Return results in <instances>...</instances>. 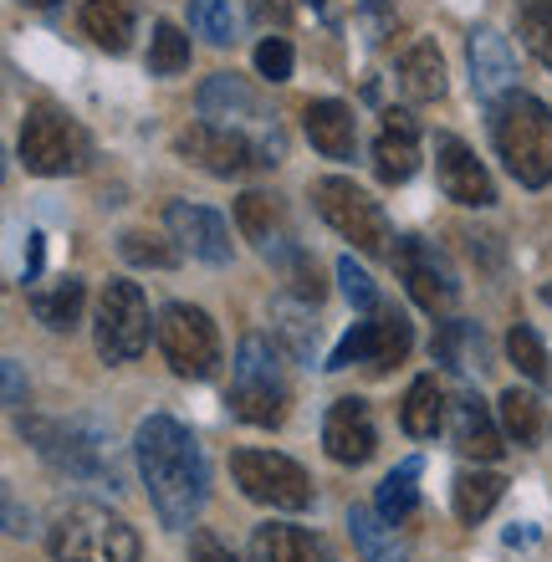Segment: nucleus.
<instances>
[{
	"mask_svg": "<svg viewBox=\"0 0 552 562\" xmlns=\"http://www.w3.org/2000/svg\"><path fill=\"white\" fill-rule=\"evenodd\" d=\"M134 456H138V471H144V486H149V502L159 512V521L184 532L210 496V471H205L200 440L174 415H149L134 435Z\"/></svg>",
	"mask_w": 552,
	"mask_h": 562,
	"instance_id": "f257e3e1",
	"label": "nucleus"
},
{
	"mask_svg": "<svg viewBox=\"0 0 552 562\" xmlns=\"http://www.w3.org/2000/svg\"><path fill=\"white\" fill-rule=\"evenodd\" d=\"M492 144L517 184L548 190L552 184V108L532 92L511 88L492 103Z\"/></svg>",
	"mask_w": 552,
	"mask_h": 562,
	"instance_id": "f03ea898",
	"label": "nucleus"
},
{
	"mask_svg": "<svg viewBox=\"0 0 552 562\" xmlns=\"http://www.w3.org/2000/svg\"><path fill=\"white\" fill-rule=\"evenodd\" d=\"M46 548L57 562H138V532L119 512L98 502H77L52 521Z\"/></svg>",
	"mask_w": 552,
	"mask_h": 562,
	"instance_id": "7ed1b4c3",
	"label": "nucleus"
},
{
	"mask_svg": "<svg viewBox=\"0 0 552 562\" xmlns=\"http://www.w3.org/2000/svg\"><path fill=\"white\" fill-rule=\"evenodd\" d=\"M286 400L292 394H286V373L277 363V348L267 338H256V333L240 338L236 369H230V394H225L230 415L256 429H277L286 419Z\"/></svg>",
	"mask_w": 552,
	"mask_h": 562,
	"instance_id": "20e7f679",
	"label": "nucleus"
},
{
	"mask_svg": "<svg viewBox=\"0 0 552 562\" xmlns=\"http://www.w3.org/2000/svg\"><path fill=\"white\" fill-rule=\"evenodd\" d=\"M21 435L42 450L46 465L72 481H119L108 435L92 419H21Z\"/></svg>",
	"mask_w": 552,
	"mask_h": 562,
	"instance_id": "39448f33",
	"label": "nucleus"
},
{
	"mask_svg": "<svg viewBox=\"0 0 552 562\" xmlns=\"http://www.w3.org/2000/svg\"><path fill=\"white\" fill-rule=\"evenodd\" d=\"M174 148H180L184 164H194V169H205L215 179H240V175H251V169L282 164V134L251 144L240 128H225V123H190L174 138Z\"/></svg>",
	"mask_w": 552,
	"mask_h": 562,
	"instance_id": "423d86ee",
	"label": "nucleus"
},
{
	"mask_svg": "<svg viewBox=\"0 0 552 562\" xmlns=\"http://www.w3.org/2000/svg\"><path fill=\"white\" fill-rule=\"evenodd\" d=\"M88 159H92V138L82 134V123L67 119L57 103L31 108L26 123H21V164H26V175L61 179L88 169Z\"/></svg>",
	"mask_w": 552,
	"mask_h": 562,
	"instance_id": "0eeeda50",
	"label": "nucleus"
},
{
	"mask_svg": "<svg viewBox=\"0 0 552 562\" xmlns=\"http://www.w3.org/2000/svg\"><path fill=\"white\" fill-rule=\"evenodd\" d=\"M230 475L246 502L271 506V512H307L313 506V481L292 456L277 450H236L230 456Z\"/></svg>",
	"mask_w": 552,
	"mask_h": 562,
	"instance_id": "6e6552de",
	"label": "nucleus"
},
{
	"mask_svg": "<svg viewBox=\"0 0 552 562\" xmlns=\"http://www.w3.org/2000/svg\"><path fill=\"white\" fill-rule=\"evenodd\" d=\"M313 205L317 215L338 231L343 240H353V251L363 256H388V221H384V210L373 205L369 194L353 184V179L343 175H328V179H317L313 184Z\"/></svg>",
	"mask_w": 552,
	"mask_h": 562,
	"instance_id": "1a4fd4ad",
	"label": "nucleus"
},
{
	"mask_svg": "<svg viewBox=\"0 0 552 562\" xmlns=\"http://www.w3.org/2000/svg\"><path fill=\"white\" fill-rule=\"evenodd\" d=\"M409 342H415V333H409V317H404L399 307H373L369 323H353L343 333V342L328 353V363L323 369H353V363H369L373 373H384V369H399L404 353H409Z\"/></svg>",
	"mask_w": 552,
	"mask_h": 562,
	"instance_id": "9d476101",
	"label": "nucleus"
},
{
	"mask_svg": "<svg viewBox=\"0 0 552 562\" xmlns=\"http://www.w3.org/2000/svg\"><path fill=\"white\" fill-rule=\"evenodd\" d=\"M159 348H165L169 369L180 373V379H190V384L210 379L215 363H221V333H215V323H210L200 307H190V302H169V307L159 312Z\"/></svg>",
	"mask_w": 552,
	"mask_h": 562,
	"instance_id": "9b49d317",
	"label": "nucleus"
},
{
	"mask_svg": "<svg viewBox=\"0 0 552 562\" xmlns=\"http://www.w3.org/2000/svg\"><path fill=\"white\" fill-rule=\"evenodd\" d=\"M144 348H149V302L138 281H108L98 296V358L134 363Z\"/></svg>",
	"mask_w": 552,
	"mask_h": 562,
	"instance_id": "f8f14e48",
	"label": "nucleus"
},
{
	"mask_svg": "<svg viewBox=\"0 0 552 562\" xmlns=\"http://www.w3.org/2000/svg\"><path fill=\"white\" fill-rule=\"evenodd\" d=\"M388 261H394V277L404 281V292L415 296V307H425L430 317H440V312L455 307V296H461V281H455V271H450L446 251H440L435 240H425V236H399V240H394V251H388Z\"/></svg>",
	"mask_w": 552,
	"mask_h": 562,
	"instance_id": "ddd939ff",
	"label": "nucleus"
},
{
	"mask_svg": "<svg viewBox=\"0 0 552 562\" xmlns=\"http://www.w3.org/2000/svg\"><path fill=\"white\" fill-rule=\"evenodd\" d=\"M435 179H440L446 200H455V205H465V210L496 205V184H492V175H486V164L455 134H435Z\"/></svg>",
	"mask_w": 552,
	"mask_h": 562,
	"instance_id": "4468645a",
	"label": "nucleus"
},
{
	"mask_svg": "<svg viewBox=\"0 0 552 562\" xmlns=\"http://www.w3.org/2000/svg\"><path fill=\"white\" fill-rule=\"evenodd\" d=\"M323 445L338 465H363V460L379 450V429H373V409L348 394V400H333L328 419H323Z\"/></svg>",
	"mask_w": 552,
	"mask_h": 562,
	"instance_id": "2eb2a0df",
	"label": "nucleus"
},
{
	"mask_svg": "<svg viewBox=\"0 0 552 562\" xmlns=\"http://www.w3.org/2000/svg\"><path fill=\"white\" fill-rule=\"evenodd\" d=\"M165 225L184 251L200 256V261H210V267H225V261H230V225H225L215 210L190 205V200H174V205L165 210Z\"/></svg>",
	"mask_w": 552,
	"mask_h": 562,
	"instance_id": "dca6fc26",
	"label": "nucleus"
},
{
	"mask_svg": "<svg viewBox=\"0 0 552 562\" xmlns=\"http://www.w3.org/2000/svg\"><path fill=\"white\" fill-rule=\"evenodd\" d=\"M419 169V123L409 108H388L373 138V175L384 184H404Z\"/></svg>",
	"mask_w": 552,
	"mask_h": 562,
	"instance_id": "f3484780",
	"label": "nucleus"
},
{
	"mask_svg": "<svg viewBox=\"0 0 552 562\" xmlns=\"http://www.w3.org/2000/svg\"><path fill=\"white\" fill-rule=\"evenodd\" d=\"M465 61H471V88L496 103V98H507L511 82H517V57H511L507 36L496 26H476L471 31V42H465Z\"/></svg>",
	"mask_w": 552,
	"mask_h": 562,
	"instance_id": "a211bd4d",
	"label": "nucleus"
},
{
	"mask_svg": "<svg viewBox=\"0 0 552 562\" xmlns=\"http://www.w3.org/2000/svg\"><path fill=\"white\" fill-rule=\"evenodd\" d=\"M450 435H455V450L471 460H502V435L507 429L492 419V409H486V400H481L476 389H461L455 400H450Z\"/></svg>",
	"mask_w": 552,
	"mask_h": 562,
	"instance_id": "6ab92c4d",
	"label": "nucleus"
},
{
	"mask_svg": "<svg viewBox=\"0 0 552 562\" xmlns=\"http://www.w3.org/2000/svg\"><path fill=\"white\" fill-rule=\"evenodd\" d=\"M302 134L317 154H328V159H353V148H359V119H353V108L338 103V98H317V103L302 108Z\"/></svg>",
	"mask_w": 552,
	"mask_h": 562,
	"instance_id": "aec40b11",
	"label": "nucleus"
},
{
	"mask_svg": "<svg viewBox=\"0 0 552 562\" xmlns=\"http://www.w3.org/2000/svg\"><path fill=\"white\" fill-rule=\"evenodd\" d=\"M430 353L446 363V369H455L461 379H481V373L492 369V342H486V333H481L476 323H465V317H450L440 333H435Z\"/></svg>",
	"mask_w": 552,
	"mask_h": 562,
	"instance_id": "412c9836",
	"label": "nucleus"
},
{
	"mask_svg": "<svg viewBox=\"0 0 552 562\" xmlns=\"http://www.w3.org/2000/svg\"><path fill=\"white\" fill-rule=\"evenodd\" d=\"M200 113L215 119V123H225V128H230V123H267L261 98H256L236 72H215L205 88H200Z\"/></svg>",
	"mask_w": 552,
	"mask_h": 562,
	"instance_id": "4be33fe9",
	"label": "nucleus"
},
{
	"mask_svg": "<svg viewBox=\"0 0 552 562\" xmlns=\"http://www.w3.org/2000/svg\"><path fill=\"white\" fill-rule=\"evenodd\" d=\"M82 26L103 52L123 57L138 26V0H82Z\"/></svg>",
	"mask_w": 552,
	"mask_h": 562,
	"instance_id": "5701e85b",
	"label": "nucleus"
},
{
	"mask_svg": "<svg viewBox=\"0 0 552 562\" xmlns=\"http://www.w3.org/2000/svg\"><path fill=\"white\" fill-rule=\"evenodd\" d=\"M399 92L409 103H435L446 98V57L435 42H415L399 57Z\"/></svg>",
	"mask_w": 552,
	"mask_h": 562,
	"instance_id": "b1692460",
	"label": "nucleus"
},
{
	"mask_svg": "<svg viewBox=\"0 0 552 562\" xmlns=\"http://www.w3.org/2000/svg\"><path fill=\"white\" fill-rule=\"evenodd\" d=\"M256 552H261V562H333L323 537H313L307 527H292V521L256 527Z\"/></svg>",
	"mask_w": 552,
	"mask_h": 562,
	"instance_id": "393cba45",
	"label": "nucleus"
},
{
	"mask_svg": "<svg viewBox=\"0 0 552 562\" xmlns=\"http://www.w3.org/2000/svg\"><path fill=\"white\" fill-rule=\"evenodd\" d=\"M82 302H88V286L77 277H57L52 286H31V312L52 333H72L82 323Z\"/></svg>",
	"mask_w": 552,
	"mask_h": 562,
	"instance_id": "a878e982",
	"label": "nucleus"
},
{
	"mask_svg": "<svg viewBox=\"0 0 552 562\" xmlns=\"http://www.w3.org/2000/svg\"><path fill=\"white\" fill-rule=\"evenodd\" d=\"M271 333H277V342H282L297 363H307V369H313V353H317L313 302H302V296H282V302L271 307Z\"/></svg>",
	"mask_w": 552,
	"mask_h": 562,
	"instance_id": "bb28decb",
	"label": "nucleus"
},
{
	"mask_svg": "<svg viewBox=\"0 0 552 562\" xmlns=\"http://www.w3.org/2000/svg\"><path fill=\"white\" fill-rule=\"evenodd\" d=\"M399 425H404V435H415V440H435V429L446 425V389H440L435 373H419L415 384H409Z\"/></svg>",
	"mask_w": 552,
	"mask_h": 562,
	"instance_id": "cd10ccee",
	"label": "nucleus"
},
{
	"mask_svg": "<svg viewBox=\"0 0 552 562\" xmlns=\"http://www.w3.org/2000/svg\"><path fill=\"white\" fill-rule=\"evenodd\" d=\"M348 532H353V548L363 562H404V542L394 537V521L379 517V506H353Z\"/></svg>",
	"mask_w": 552,
	"mask_h": 562,
	"instance_id": "c85d7f7f",
	"label": "nucleus"
},
{
	"mask_svg": "<svg viewBox=\"0 0 552 562\" xmlns=\"http://www.w3.org/2000/svg\"><path fill=\"white\" fill-rule=\"evenodd\" d=\"M502 496H507V481H502L496 471H461V475H455V486H450L455 517H461L465 527H476V521L486 517Z\"/></svg>",
	"mask_w": 552,
	"mask_h": 562,
	"instance_id": "c756f323",
	"label": "nucleus"
},
{
	"mask_svg": "<svg viewBox=\"0 0 552 562\" xmlns=\"http://www.w3.org/2000/svg\"><path fill=\"white\" fill-rule=\"evenodd\" d=\"M267 256L271 261H277V271H282L286 277V286H292V296H302V302H323V292H328V286H323V277H317V261L307 251H302L297 240H271L267 246Z\"/></svg>",
	"mask_w": 552,
	"mask_h": 562,
	"instance_id": "7c9ffc66",
	"label": "nucleus"
},
{
	"mask_svg": "<svg viewBox=\"0 0 552 562\" xmlns=\"http://www.w3.org/2000/svg\"><path fill=\"white\" fill-rule=\"evenodd\" d=\"M373 506H379V517H384V521H394V527H399V521L419 506V460H399V465L384 475V486H379Z\"/></svg>",
	"mask_w": 552,
	"mask_h": 562,
	"instance_id": "2f4dec72",
	"label": "nucleus"
},
{
	"mask_svg": "<svg viewBox=\"0 0 552 562\" xmlns=\"http://www.w3.org/2000/svg\"><path fill=\"white\" fill-rule=\"evenodd\" d=\"M277 225H282V205L271 200V194H261V190H246L236 200V231L246 240H256L261 251H267L271 240H282L277 236Z\"/></svg>",
	"mask_w": 552,
	"mask_h": 562,
	"instance_id": "473e14b6",
	"label": "nucleus"
},
{
	"mask_svg": "<svg viewBox=\"0 0 552 562\" xmlns=\"http://www.w3.org/2000/svg\"><path fill=\"white\" fill-rule=\"evenodd\" d=\"M496 415H502L507 440H517V445H538L542 440V404H538V394H527V389H507V394L496 400Z\"/></svg>",
	"mask_w": 552,
	"mask_h": 562,
	"instance_id": "72a5a7b5",
	"label": "nucleus"
},
{
	"mask_svg": "<svg viewBox=\"0 0 552 562\" xmlns=\"http://www.w3.org/2000/svg\"><path fill=\"white\" fill-rule=\"evenodd\" d=\"M190 67V36H184L174 21H154L149 36V72L154 77H174Z\"/></svg>",
	"mask_w": 552,
	"mask_h": 562,
	"instance_id": "f704fd0d",
	"label": "nucleus"
},
{
	"mask_svg": "<svg viewBox=\"0 0 552 562\" xmlns=\"http://www.w3.org/2000/svg\"><path fill=\"white\" fill-rule=\"evenodd\" d=\"M190 26L215 46L236 42V11H230V0H190Z\"/></svg>",
	"mask_w": 552,
	"mask_h": 562,
	"instance_id": "c9c22d12",
	"label": "nucleus"
},
{
	"mask_svg": "<svg viewBox=\"0 0 552 562\" xmlns=\"http://www.w3.org/2000/svg\"><path fill=\"white\" fill-rule=\"evenodd\" d=\"M522 42L552 72V0H522Z\"/></svg>",
	"mask_w": 552,
	"mask_h": 562,
	"instance_id": "e433bc0d",
	"label": "nucleus"
},
{
	"mask_svg": "<svg viewBox=\"0 0 552 562\" xmlns=\"http://www.w3.org/2000/svg\"><path fill=\"white\" fill-rule=\"evenodd\" d=\"M507 353H511V363L532 379V384H542V379H548V348H542V338L527 323H517L507 333Z\"/></svg>",
	"mask_w": 552,
	"mask_h": 562,
	"instance_id": "4c0bfd02",
	"label": "nucleus"
},
{
	"mask_svg": "<svg viewBox=\"0 0 552 562\" xmlns=\"http://www.w3.org/2000/svg\"><path fill=\"white\" fill-rule=\"evenodd\" d=\"M119 251H123V261L128 267H174V251H169L159 236H144V231H128V236L119 240Z\"/></svg>",
	"mask_w": 552,
	"mask_h": 562,
	"instance_id": "58836bf2",
	"label": "nucleus"
},
{
	"mask_svg": "<svg viewBox=\"0 0 552 562\" xmlns=\"http://www.w3.org/2000/svg\"><path fill=\"white\" fill-rule=\"evenodd\" d=\"M338 281H343V296H348V302H353L359 312H373V307H379V286H373V277L359 267V261H353V256H343V261H338Z\"/></svg>",
	"mask_w": 552,
	"mask_h": 562,
	"instance_id": "ea45409f",
	"label": "nucleus"
},
{
	"mask_svg": "<svg viewBox=\"0 0 552 562\" xmlns=\"http://www.w3.org/2000/svg\"><path fill=\"white\" fill-rule=\"evenodd\" d=\"M256 72L267 77V82H286L292 77V42L286 36H267V42L256 46Z\"/></svg>",
	"mask_w": 552,
	"mask_h": 562,
	"instance_id": "a19ab883",
	"label": "nucleus"
},
{
	"mask_svg": "<svg viewBox=\"0 0 552 562\" xmlns=\"http://www.w3.org/2000/svg\"><path fill=\"white\" fill-rule=\"evenodd\" d=\"M190 562H240V558H236L230 548H225L221 537L194 532V537H190Z\"/></svg>",
	"mask_w": 552,
	"mask_h": 562,
	"instance_id": "79ce46f5",
	"label": "nucleus"
},
{
	"mask_svg": "<svg viewBox=\"0 0 552 562\" xmlns=\"http://www.w3.org/2000/svg\"><path fill=\"white\" fill-rule=\"evenodd\" d=\"M363 15H369V31H373V42H384V31L394 26V0H359Z\"/></svg>",
	"mask_w": 552,
	"mask_h": 562,
	"instance_id": "37998d69",
	"label": "nucleus"
},
{
	"mask_svg": "<svg viewBox=\"0 0 552 562\" xmlns=\"http://www.w3.org/2000/svg\"><path fill=\"white\" fill-rule=\"evenodd\" d=\"M21 400H26V389H21V363H15V358H5V404H15V409H21Z\"/></svg>",
	"mask_w": 552,
	"mask_h": 562,
	"instance_id": "c03bdc74",
	"label": "nucleus"
},
{
	"mask_svg": "<svg viewBox=\"0 0 552 562\" xmlns=\"http://www.w3.org/2000/svg\"><path fill=\"white\" fill-rule=\"evenodd\" d=\"M251 15L261 21V26H267V21H277V26H282V21H286V5H282V0H251Z\"/></svg>",
	"mask_w": 552,
	"mask_h": 562,
	"instance_id": "a18cd8bd",
	"label": "nucleus"
},
{
	"mask_svg": "<svg viewBox=\"0 0 552 562\" xmlns=\"http://www.w3.org/2000/svg\"><path fill=\"white\" fill-rule=\"evenodd\" d=\"M5 532H11V537L31 532L26 521H21V502H15V491H5Z\"/></svg>",
	"mask_w": 552,
	"mask_h": 562,
	"instance_id": "49530a36",
	"label": "nucleus"
},
{
	"mask_svg": "<svg viewBox=\"0 0 552 562\" xmlns=\"http://www.w3.org/2000/svg\"><path fill=\"white\" fill-rule=\"evenodd\" d=\"M42 240L46 236H26V281H36V271H42Z\"/></svg>",
	"mask_w": 552,
	"mask_h": 562,
	"instance_id": "de8ad7c7",
	"label": "nucleus"
},
{
	"mask_svg": "<svg viewBox=\"0 0 552 562\" xmlns=\"http://www.w3.org/2000/svg\"><path fill=\"white\" fill-rule=\"evenodd\" d=\"M31 11H52V5H57V0H26Z\"/></svg>",
	"mask_w": 552,
	"mask_h": 562,
	"instance_id": "09e8293b",
	"label": "nucleus"
},
{
	"mask_svg": "<svg viewBox=\"0 0 552 562\" xmlns=\"http://www.w3.org/2000/svg\"><path fill=\"white\" fill-rule=\"evenodd\" d=\"M302 5H307V11H328V0H302Z\"/></svg>",
	"mask_w": 552,
	"mask_h": 562,
	"instance_id": "8fccbe9b",
	"label": "nucleus"
},
{
	"mask_svg": "<svg viewBox=\"0 0 552 562\" xmlns=\"http://www.w3.org/2000/svg\"><path fill=\"white\" fill-rule=\"evenodd\" d=\"M542 302H548V307H552V286H542Z\"/></svg>",
	"mask_w": 552,
	"mask_h": 562,
	"instance_id": "3c124183",
	"label": "nucleus"
}]
</instances>
